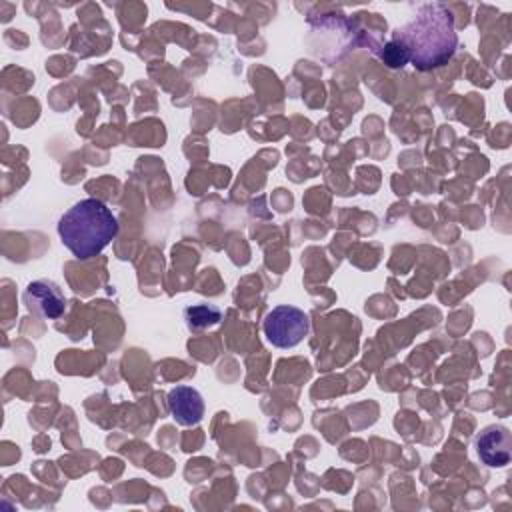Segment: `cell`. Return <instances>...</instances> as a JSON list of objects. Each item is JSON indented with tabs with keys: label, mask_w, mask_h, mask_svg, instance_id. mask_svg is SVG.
Listing matches in <instances>:
<instances>
[{
	"label": "cell",
	"mask_w": 512,
	"mask_h": 512,
	"mask_svg": "<svg viewBox=\"0 0 512 512\" xmlns=\"http://www.w3.org/2000/svg\"><path fill=\"white\" fill-rule=\"evenodd\" d=\"M392 40L402 46L408 62L418 70L438 68L456 52L454 14L442 2L424 4L406 26L394 30Z\"/></svg>",
	"instance_id": "obj_1"
},
{
	"label": "cell",
	"mask_w": 512,
	"mask_h": 512,
	"mask_svg": "<svg viewBox=\"0 0 512 512\" xmlns=\"http://www.w3.org/2000/svg\"><path fill=\"white\" fill-rule=\"evenodd\" d=\"M116 234V216L96 198L76 202L58 220V236L62 244L80 260L98 256L116 238Z\"/></svg>",
	"instance_id": "obj_2"
},
{
	"label": "cell",
	"mask_w": 512,
	"mask_h": 512,
	"mask_svg": "<svg viewBox=\"0 0 512 512\" xmlns=\"http://www.w3.org/2000/svg\"><path fill=\"white\" fill-rule=\"evenodd\" d=\"M264 334L276 348H294L308 334L310 322L304 310L296 306H276L264 318Z\"/></svg>",
	"instance_id": "obj_3"
},
{
	"label": "cell",
	"mask_w": 512,
	"mask_h": 512,
	"mask_svg": "<svg viewBox=\"0 0 512 512\" xmlns=\"http://www.w3.org/2000/svg\"><path fill=\"white\" fill-rule=\"evenodd\" d=\"M476 452L490 468H502L512 460V434L502 424L486 426L476 438Z\"/></svg>",
	"instance_id": "obj_4"
},
{
	"label": "cell",
	"mask_w": 512,
	"mask_h": 512,
	"mask_svg": "<svg viewBox=\"0 0 512 512\" xmlns=\"http://www.w3.org/2000/svg\"><path fill=\"white\" fill-rule=\"evenodd\" d=\"M24 302L44 318H60L66 310V298L52 280H34L24 290Z\"/></svg>",
	"instance_id": "obj_5"
},
{
	"label": "cell",
	"mask_w": 512,
	"mask_h": 512,
	"mask_svg": "<svg viewBox=\"0 0 512 512\" xmlns=\"http://www.w3.org/2000/svg\"><path fill=\"white\" fill-rule=\"evenodd\" d=\"M168 408L180 426H194L204 416V400L192 386H176L168 392Z\"/></svg>",
	"instance_id": "obj_6"
},
{
	"label": "cell",
	"mask_w": 512,
	"mask_h": 512,
	"mask_svg": "<svg viewBox=\"0 0 512 512\" xmlns=\"http://www.w3.org/2000/svg\"><path fill=\"white\" fill-rule=\"evenodd\" d=\"M184 316H186L188 326L196 330V328H206V326L218 324L222 318V310L214 304H194L184 310Z\"/></svg>",
	"instance_id": "obj_7"
},
{
	"label": "cell",
	"mask_w": 512,
	"mask_h": 512,
	"mask_svg": "<svg viewBox=\"0 0 512 512\" xmlns=\"http://www.w3.org/2000/svg\"><path fill=\"white\" fill-rule=\"evenodd\" d=\"M380 56H382L384 64H388L390 68H402V66H406V64H408V56H406V52H404V50H402V46H400V44H396L394 40H390V42H386V44H384V48H382Z\"/></svg>",
	"instance_id": "obj_8"
}]
</instances>
